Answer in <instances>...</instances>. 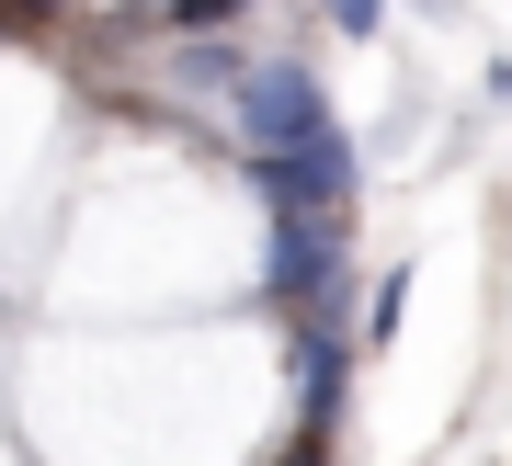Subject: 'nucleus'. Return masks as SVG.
<instances>
[{"instance_id": "1", "label": "nucleus", "mask_w": 512, "mask_h": 466, "mask_svg": "<svg viewBox=\"0 0 512 466\" xmlns=\"http://www.w3.org/2000/svg\"><path fill=\"white\" fill-rule=\"evenodd\" d=\"M353 182H365V160H353L342 126H319V137H296V148H251V194H262V216H342Z\"/></svg>"}, {"instance_id": "2", "label": "nucleus", "mask_w": 512, "mask_h": 466, "mask_svg": "<svg viewBox=\"0 0 512 466\" xmlns=\"http://www.w3.org/2000/svg\"><path fill=\"white\" fill-rule=\"evenodd\" d=\"M319 126H330V103H319V80L296 69V57H274V69L239 80V137H251V148H296Z\"/></svg>"}, {"instance_id": "3", "label": "nucleus", "mask_w": 512, "mask_h": 466, "mask_svg": "<svg viewBox=\"0 0 512 466\" xmlns=\"http://www.w3.org/2000/svg\"><path fill=\"white\" fill-rule=\"evenodd\" d=\"M342 273V216H274V251H262V296L274 307H319Z\"/></svg>"}, {"instance_id": "4", "label": "nucleus", "mask_w": 512, "mask_h": 466, "mask_svg": "<svg viewBox=\"0 0 512 466\" xmlns=\"http://www.w3.org/2000/svg\"><path fill=\"white\" fill-rule=\"evenodd\" d=\"M296 387H308V421L330 432L342 421V387H353V353H342V307H308V341H296Z\"/></svg>"}, {"instance_id": "5", "label": "nucleus", "mask_w": 512, "mask_h": 466, "mask_svg": "<svg viewBox=\"0 0 512 466\" xmlns=\"http://www.w3.org/2000/svg\"><path fill=\"white\" fill-rule=\"evenodd\" d=\"M160 12H171V23H183V35H228V23H239V12H251V0H160Z\"/></svg>"}, {"instance_id": "6", "label": "nucleus", "mask_w": 512, "mask_h": 466, "mask_svg": "<svg viewBox=\"0 0 512 466\" xmlns=\"http://www.w3.org/2000/svg\"><path fill=\"white\" fill-rule=\"evenodd\" d=\"M399 319H410V273H387L376 307H365V341H399Z\"/></svg>"}, {"instance_id": "7", "label": "nucleus", "mask_w": 512, "mask_h": 466, "mask_svg": "<svg viewBox=\"0 0 512 466\" xmlns=\"http://www.w3.org/2000/svg\"><path fill=\"white\" fill-rule=\"evenodd\" d=\"M183 80H194V91H228L239 69H228V46H183Z\"/></svg>"}, {"instance_id": "8", "label": "nucleus", "mask_w": 512, "mask_h": 466, "mask_svg": "<svg viewBox=\"0 0 512 466\" xmlns=\"http://www.w3.org/2000/svg\"><path fill=\"white\" fill-rule=\"evenodd\" d=\"M319 12L342 23V35H376V23H387V0H319Z\"/></svg>"}, {"instance_id": "9", "label": "nucleus", "mask_w": 512, "mask_h": 466, "mask_svg": "<svg viewBox=\"0 0 512 466\" xmlns=\"http://www.w3.org/2000/svg\"><path fill=\"white\" fill-rule=\"evenodd\" d=\"M319 444H330V432H319V421H308V444H296V455H285V466H319Z\"/></svg>"}, {"instance_id": "10", "label": "nucleus", "mask_w": 512, "mask_h": 466, "mask_svg": "<svg viewBox=\"0 0 512 466\" xmlns=\"http://www.w3.org/2000/svg\"><path fill=\"white\" fill-rule=\"evenodd\" d=\"M421 12H456V0H421Z\"/></svg>"}]
</instances>
